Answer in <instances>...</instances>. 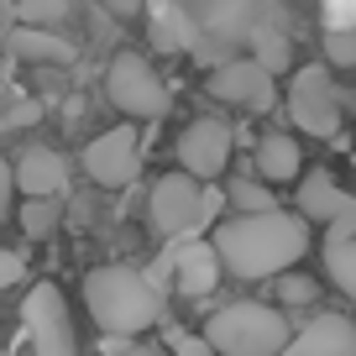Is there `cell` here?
Segmentation results:
<instances>
[{
    "label": "cell",
    "instance_id": "6da1fadb",
    "mask_svg": "<svg viewBox=\"0 0 356 356\" xmlns=\"http://www.w3.org/2000/svg\"><path fill=\"white\" fill-rule=\"evenodd\" d=\"M309 215H293V210H257V215H225L215 220L210 241L220 246L225 257V273L241 283H267V278H283L309 257L314 231H309Z\"/></svg>",
    "mask_w": 356,
    "mask_h": 356
},
{
    "label": "cell",
    "instance_id": "d4e9b609",
    "mask_svg": "<svg viewBox=\"0 0 356 356\" xmlns=\"http://www.w3.org/2000/svg\"><path fill=\"white\" fill-rule=\"evenodd\" d=\"M330 63L335 68H356V32H335L330 37Z\"/></svg>",
    "mask_w": 356,
    "mask_h": 356
},
{
    "label": "cell",
    "instance_id": "5bb4252c",
    "mask_svg": "<svg viewBox=\"0 0 356 356\" xmlns=\"http://www.w3.org/2000/svg\"><path fill=\"white\" fill-rule=\"evenodd\" d=\"M293 204H299V215H309V220H320V225H335V220H346V215H356V194H346L341 184H335L330 168L304 173Z\"/></svg>",
    "mask_w": 356,
    "mask_h": 356
},
{
    "label": "cell",
    "instance_id": "7c38bea8",
    "mask_svg": "<svg viewBox=\"0 0 356 356\" xmlns=\"http://www.w3.org/2000/svg\"><path fill=\"white\" fill-rule=\"evenodd\" d=\"M220 273H225V257L215 241H178L173 246V289L189 293V299H204V293L220 289Z\"/></svg>",
    "mask_w": 356,
    "mask_h": 356
},
{
    "label": "cell",
    "instance_id": "cb8c5ba5",
    "mask_svg": "<svg viewBox=\"0 0 356 356\" xmlns=\"http://www.w3.org/2000/svg\"><path fill=\"white\" fill-rule=\"evenodd\" d=\"M168 351H173V356H220L204 330L200 335H194V330H168Z\"/></svg>",
    "mask_w": 356,
    "mask_h": 356
},
{
    "label": "cell",
    "instance_id": "f1b7e54d",
    "mask_svg": "<svg viewBox=\"0 0 356 356\" xmlns=\"http://www.w3.org/2000/svg\"><path fill=\"white\" fill-rule=\"evenodd\" d=\"M105 356H173V351H163V346H142V341H126V346H115V351H105Z\"/></svg>",
    "mask_w": 356,
    "mask_h": 356
},
{
    "label": "cell",
    "instance_id": "7a4b0ae2",
    "mask_svg": "<svg viewBox=\"0 0 356 356\" xmlns=\"http://www.w3.org/2000/svg\"><path fill=\"white\" fill-rule=\"evenodd\" d=\"M84 309L105 335H142L163 320V289L126 262H105L84 273Z\"/></svg>",
    "mask_w": 356,
    "mask_h": 356
},
{
    "label": "cell",
    "instance_id": "4dcf8cb0",
    "mask_svg": "<svg viewBox=\"0 0 356 356\" xmlns=\"http://www.w3.org/2000/svg\"><path fill=\"white\" fill-rule=\"evenodd\" d=\"M11 356H32V351H11Z\"/></svg>",
    "mask_w": 356,
    "mask_h": 356
},
{
    "label": "cell",
    "instance_id": "44dd1931",
    "mask_svg": "<svg viewBox=\"0 0 356 356\" xmlns=\"http://www.w3.org/2000/svg\"><path fill=\"white\" fill-rule=\"evenodd\" d=\"M246 47H252V58H257L262 68L289 74V63H293V32H289V26H267V32H257Z\"/></svg>",
    "mask_w": 356,
    "mask_h": 356
},
{
    "label": "cell",
    "instance_id": "3957f363",
    "mask_svg": "<svg viewBox=\"0 0 356 356\" xmlns=\"http://www.w3.org/2000/svg\"><path fill=\"white\" fill-rule=\"evenodd\" d=\"M204 335L215 341L220 356H283V346L293 341V325L283 314V304L236 299L204 320Z\"/></svg>",
    "mask_w": 356,
    "mask_h": 356
},
{
    "label": "cell",
    "instance_id": "4fadbf2b",
    "mask_svg": "<svg viewBox=\"0 0 356 356\" xmlns=\"http://www.w3.org/2000/svg\"><path fill=\"white\" fill-rule=\"evenodd\" d=\"M283 356H356V320H346V314H314L304 330H293Z\"/></svg>",
    "mask_w": 356,
    "mask_h": 356
},
{
    "label": "cell",
    "instance_id": "ba28073f",
    "mask_svg": "<svg viewBox=\"0 0 356 356\" xmlns=\"http://www.w3.org/2000/svg\"><path fill=\"white\" fill-rule=\"evenodd\" d=\"M22 330H26V351L32 356H79L68 299L58 283H32V293L22 299Z\"/></svg>",
    "mask_w": 356,
    "mask_h": 356
},
{
    "label": "cell",
    "instance_id": "8fae6325",
    "mask_svg": "<svg viewBox=\"0 0 356 356\" xmlns=\"http://www.w3.org/2000/svg\"><path fill=\"white\" fill-rule=\"evenodd\" d=\"M142 168V142H136L131 121L115 126V131H100L84 147V173L100 184V189H126Z\"/></svg>",
    "mask_w": 356,
    "mask_h": 356
},
{
    "label": "cell",
    "instance_id": "9a60e30c",
    "mask_svg": "<svg viewBox=\"0 0 356 356\" xmlns=\"http://www.w3.org/2000/svg\"><path fill=\"white\" fill-rule=\"evenodd\" d=\"M16 173V189H22V200H42V194H63L68 189V157L53 152V147H26L22 157L11 163Z\"/></svg>",
    "mask_w": 356,
    "mask_h": 356
},
{
    "label": "cell",
    "instance_id": "52a82bcc",
    "mask_svg": "<svg viewBox=\"0 0 356 356\" xmlns=\"http://www.w3.org/2000/svg\"><path fill=\"white\" fill-rule=\"evenodd\" d=\"M194 16H200L204 37L225 47H246L267 26H289V11L278 0H194Z\"/></svg>",
    "mask_w": 356,
    "mask_h": 356
},
{
    "label": "cell",
    "instance_id": "4316f807",
    "mask_svg": "<svg viewBox=\"0 0 356 356\" xmlns=\"http://www.w3.org/2000/svg\"><path fill=\"white\" fill-rule=\"evenodd\" d=\"M26 273V257L22 252H0V289H16Z\"/></svg>",
    "mask_w": 356,
    "mask_h": 356
},
{
    "label": "cell",
    "instance_id": "d6986e66",
    "mask_svg": "<svg viewBox=\"0 0 356 356\" xmlns=\"http://www.w3.org/2000/svg\"><path fill=\"white\" fill-rule=\"evenodd\" d=\"M11 47L22 58H32V63H74V47L63 42L58 32H42V26H16L11 32Z\"/></svg>",
    "mask_w": 356,
    "mask_h": 356
},
{
    "label": "cell",
    "instance_id": "9c48e42d",
    "mask_svg": "<svg viewBox=\"0 0 356 356\" xmlns=\"http://www.w3.org/2000/svg\"><path fill=\"white\" fill-rule=\"evenodd\" d=\"M231 152H236V136H231V121H220V115H194L178 131V168H189L204 184H215L231 168Z\"/></svg>",
    "mask_w": 356,
    "mask_h": 356
},
{
    "label": "cell",
    "instance_id": "ac0fdd59",
    "mask_svg": "<svg viewBox=\"0 0 356 356\" xmlns=\"http://www.w3.org/2000/svg\"><path fill=\"white\" fill-rule=\"evenodd\" d=\"M325 273L356 304V231H325Z\"/></svg>",
    "mask_w": 356,
    "mask_h": 356
},
{
    "label": "cell",
    "instance_id": "30bf717a",
    "mask_svg": "<svg viewBox=\"0 0 356 356\" xmlns=\"http://www.w3.org/2000/svg\"><path fill=\"white\" fill-rule=\"evenodd\" d=\"M210 95L225 105H241V111L262 115L278 105V74L262 68L257 58H225L220 68H210Z\"/></svg>",
    "mask_w": 356,
    "mask_h": 356
},
{
    "label": "cell",
    "instance_id": "1f68e13d",
    "mask_svg": "<svg viewBox=\"0 0 356 356\" xmlns=\"http://www.w3.org/2000/svg\"><path fill=\"white\" fill-rule=\"evenodd\" d=\"M351 163H356V152H351Z\"/></svg>",
    "mask_w": 356,
    "mask_h": 356
},
{
    "label": "cell",
    "instance_id": "ffe728a7",
    "mask_svg": "<svg viewBox=\"0 0 356 356\" xmlns=\"http://www.w3.org/2000/svg\"><path fill=\"white\" fill-rule=\"evenodd\" d=\"M225 200H231V215H257V210H278V200H273V184H267L262 173H246V178H231L225 184Z\"/></svg>",
    "mask_w": 356,
    "mask_h": 356
},
{
    "label": "cell",
    "instance_id": "7402d4cb",
    "mask_svg": "<svg viewBox=\"0 0 356 356\" xmlns=\"http://www.w3.org/2000/svg\"><path fill=\"white\" fill-rule=\"evenodd\" d=\"M273 299H278L283 309H304V304H314V299H320V283H314V278H304L299 267H293V273L273 278Z\"/></svg>",
    "mask_w": 356,
    "mask_h": 356
},
{
    "label": "cell",
    "instance_id": "8992f818",
    "mask_svg": "<svg viewBox=\"0 0 356 356\" xmlns=\"http://www.w3.org/2000/svg\"><path fill=\"white\" fill-rule=\"evenodd\" d=\"M283 105H289L293 131L320 136V142L341 136V95H335V79H330V68H325V63H304V68H293Z\"/></svg>",
    "mask_w": 356,
    "mask_h": 356
},
{
    "label": "cell",
    "instance_id": "603a6c76",
    "mask_svg": "<svg viewBox=\"0 0 356 356\" xmlns=\"http://www.w3.org/2000/svg\"><path fill=\"white\" fill-rule=\"evenodd\" d=\"M22 231L32 236V241H42V236L58 231V194H42V200L22 204Z\"/></svg>",
    "mask_w": 356,
    "mask_h": 356
},
{
    "label": "cell",
    "instance_id": "e0dca14e",
    "mask_svg": "<svg viewBox=\"0 0 356 356\" xmlns=\"http://www.w3.org/2000/svg\"><path fill=\"white\" fill-rule=\"evenodd\" d=\"M252 163L267 184H293V178H304V147L293 131H262Z\"/></svg>",
    "mask_w": 356,
    "mask_h": 356
},
{
    "label": "cell",
    "instance_id": "277c9868",
    "mask_svg": "<svg viewBox=\"0 0 356 356\" xmlns=\"http://www.w3.org/2000/svg\"><path fill=\"white\" fill-rule=\"evenodd\" d=\"M225 194L204 178H194L189 168H178V173H163L152 184V200H147V215H152V231L163 241H189L200 225H210L215 215L225 210Z\"/></svg>",
    "mask_w": 356,
    "mask_h": 356
},
{
    "label": "cell",
    "instance_id": "5b68a950",
    "mask_svg": "<svg viewBox=\"0 0 356 356\" xmlns=\"http://www.w3.org/2000/svg\"><path fill=\"white\" fill-rule=\"evenodd\" d=\"M105 100L126 121H163L168 105H173V89L163 84V74L142 53H115L105 68Z\"/></svg>",
    "mask_w": 356,
    "mask_h": 356
},
{
    "label": "cell",
    "instance_id": "f546056e",
    "mask_svg": "<svg viewBox=\"0 0 356 356\" xmlns=\"http://www.w3.org/2000/svg\"><path fill=\"white\" fill-rule=\"evenodd\" d=\"M105 11L111 16H126V22H131V16H142V0H100Z\"/></svg>",
    "mask_w": 356,
    "mask_h": 356
},
{
    "label": "cell",
    "instance_id": "83f0119b",
    "mask_svg": "<svg viewBox=\"0 0 356 356\" xmlns=\"http://www.w3.org/2000/svg\"><path fill=\"white\" fill-rule=\"evenodd\" d=\"M22 16H32V22H58V16H63V0H26Z\"/></svg>",
    "mask_w": 356,
    "mask_h": 356
},
{
    "label": "cell",
    "instance_id": "2e32d148",
    "mask_svg": "<svg viewBox=\"0 0 356 356\" xmlns=\"http://www.w3.org/2000/svg\"><path fill=\"white\" fill-rule=\"evenodd\" d=\"M152 42L163 53H194L204 42V26L194 16V6H173V0H157L152 6Z\"/></svg>",
    "mask_w": 356,
    "mask_h": 356
},
{
    "label": "cell",
    "instance_id": "484cf974",
    "mask_svg": "<svg viewBox=\"0 0 356 356\" xmlns=\"http://www.w3.org/2000/svg\"><path fill=\"white\" fill-rule=\"evenodd\" d=\"M32 121H42V105H37V100H22V105H11V115H6V131H26Z\"/></svg>",
    "mask_w": 356,
    "mask_h": 356
}]
</instances>
